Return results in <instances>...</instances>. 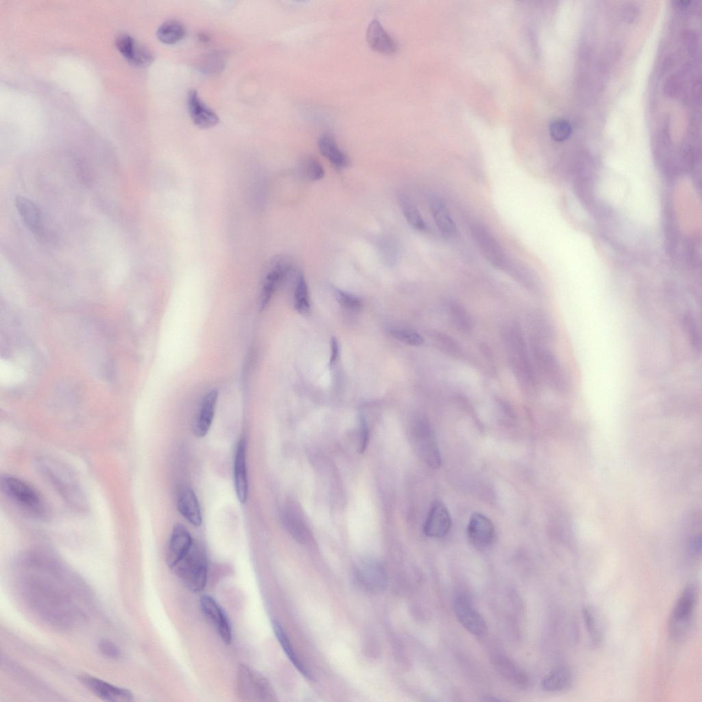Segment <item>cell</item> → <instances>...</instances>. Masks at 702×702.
<instances>
[{"instance_id": "cell-1", "label": "cell", "mask_w": 702, "mask_h": 702, "mask_svg": "<svg viewBox=\"0 0 702 702\" xmlns=\"http://www.w3.org/2000/svg\"><path fill=\"white\" fill-rule=\"evenodd\" d=\"M17 593L40 620L57 629L71 628L85 618L88 590L53 555L40 550L20 555L14 564Z\"/></svg>"}, {"instance_id": "cell-2", "label": "cell", "mask_w": 702, "mask_h": 702, "mask_svg": "<svg viewBox=\"0 0 702 702\" xmlns=\"http://www.w3.org/2000/svg\"><path fill=\"white\" fill-rule=\"evenodd\" d=\"M34 465L38 473L69 507L79 511L87 508L84 492L77 476L69 466L49 457L36 459Z\"/></svg>"}, {"instance_id": "cell-3", "label": "cell", "mask_w": 702, "mask_h": 702, "mask_svg": "<svg viewBox=\"0 0 702 702\" xmlns=\"http://www.w3.org/2000/svg\"><path fill=\"white\" fill-rule=\"evenodd\" d=\"M503 338L516 379L526 391H532L537 385V374L521 328L514 324L507 326Z\"/></svg>"}, {"instance_id": "cell-4", "label": "cell", "mask_w": 702, "mask_h": 702, "mask_svg": "<svg viewBox=\"0 0 702 702\" xmlns=\"http://www.w3.org/2000/svg\"><path fill=\"white\" fill-rule=\"evenodd\" d=\"M1 490L6 498L26 515L38 520L48 518L49 511L41 495L22 479L10 475L3 476Z\"/></svg>"}, {"instance_id": "cell-5", "label": "cell", "mask_w": 702, "mask_h": 702, "mask_svg": "<svg viewBox=\"0 0 702 702\" xmlns=\"http://www.w3.org/2000/svg\"><path fill=\"white\" fill-rule=\"evenodd\" d=\"M184 585L192 592L204 590L208 577V562L204 547L193 543L186 555L171 569Z\"/></svg>"}, {"instance_id": "cell-6", "label": "cell", "mask_w": 702, "mask_h": 702, "mask_svg": "<svg viewBox=\"0 0 702 702\" xmlns=\"http://www.w3.org/2000/svg\"><path fill=\"white\" fill-rule=\"evenodd\" d=\"M410 441L418 457L430 467L440 466L441 456L435 432L425 418L415 419L410 428Z\"/></svg>"}, {"instance_id": "cell-7", "label": "cell", "mask_w": 702, "mask_h": 702, "mask_svg": "<svg viewBox=\"0 0 702 702\" xmlns=\"http://www.w3.org/2000/svg\"><path fill=\"white\" fill-rule=\"evenodd\" d=\"M237 692L239 697L245 701H276V693L268 680L245 664H241L238 668Z\"/></svg>"}, {"instance_id": "cell-8", "label": "cell", "mask_w": 702, "mask_h": 702, "mask_svg": "<svg viewBox=\"0 0 702 702\" xmlns=\"http://www.w3.org/2000/svg\"><path fill=\"white\" fill-rule=\"evenodd\" d=\"M531 352L535 371L553 389L565 393L568 389V382L555 354L536 341L531 344Z\"/></svg>"}, {"instance_id": "cell-9", "label": "cell", "mask_w": 702, "mask_h": 702, "mask_svg": "<svg viewBox=\"0 0 702 702\" xmlns=\"http://www.w3.org/2000/svg\"><path fill=\"white\" fill-rule=\"evenodd\" d=\"M696 601V590L688 584L682 590L671 612L668 633L675 641H681L687 635Z\"/></svg>"}, {"instance_id": "cell-10", "label": "cell", "mask_w": 702, "mask_h": 702, "mask_svg": "<svg viewBox=\"0 0 702 702\" xmlns=\"http://www.w3.org/2000/svg\"><path fill=\"white\" fill-rule=\"evenodd\" d=\"M471 234L484 258L495 268L507 269L508 260L500 243L484 225L474 223Z\"/></svg>"}, {"instance_id": "cell-11", "label": "cell", "mask_w": 702, "mask_h": 702, "mask_svg": "<svg viewBox=\"0 0 702 702\" xmlns=\"http://www.w3.org/2000/svg\"><path fill=\"white\" fill-rule=\"evenodd\" d=\"M453 607L458 621L468 631L479 637L486 634L487 628L484 618L465 594H459L455 596Z\"/></svg>"}, {"instance_id": "cell-12", "label": "cell", "mask_w": 702, "mask_h": 702, "mask_svg": "<svg viewBox=\"0 0 702 702\" xmlns=\"http://www.w3.org/2000/svg\"><path fill=\"white\" fill-rule=\"evenodd\" d=\"M271 263L261 294V310L267 306L279 285L292 271L291 262L287 257L278 256L271 261Z\"/></svg>"}, {"instance_id": "cell-13", "label": "cell", "mask_w": 702, "mask_h": 702, "mask_svg": "<svg viewBox=\"0 0 702 702\" xmlns=\"http://www.w3.org/2000/svg\"><path fill=\"white\" fill-rule=\"evenodd\" d=\"M199 603L204 616L215 628L223 642L230 644L232 642V629L223 609L214 598L208 595L202 596Z\"/></svg>"}, {"instance_id": "cell-14", "label": "cell", "mask_w": 702, "mask_h": 702, "mask_svg": "<svg viewBox=\"0 0 702 702\" xmlns=\"http://www.w3.org/2000/svg\"><path fill=\"white\" fill-rule=\"evenodd\" d=\"M358 583L370 592H380L387 586V576L384 568L377 562L365 561L355 569Z\"/></svg>"}, {"instance_id": "cell-15", "label": "cell", "mask_w": 702, "mask_h": 702, "mask_svg": "<svg viewBox=\"0 0 702 702\" xmlns=\"http://www.w3.org/2000/svg\"><path fill=\"white\" fill-rule=\"evenodd\" d=\"M193 541L185 526L177 524L173 527L166 553V562L171 570L189 551Z\"/></svg>"}, {"instance_id": "cell-16", "label": "cell", "mask_w": 702, "mask_h": 702, "mask_svg": "<svg viewBox=\"0 0 702 702\" xmlns=\"http://www.w3.org/2000/svg\"><path fill=\"white\" fill-rule=\"evenodd\" d=\"M82 683L99 698L106 701H128L133 699L132 693L128 689L109 683L90 675H82Z\"/></svg>"}, {"instance_id": "cell-17", "label": "cell", "mask_w": 702, "mask_h": 702, "mask_svg": "<svg viewBox=\"0 0 702 702\" xmlns=\"http://www.w3.org/2000/svg\"><path fill=\"white\" fill-rule=\"evenodd\" d=\"M281 518L285 528L298 542L306 543L310 538V531L300 508L293 502H287L282 507Z\"/></svg>"}, {"instance_id": "cell-18", "label": "cell", "mask_w": 702, "mask_h": 702, "mask_svg": "<svg viewBox=\"0 0 702 702\" xmlns=\"http://www.w3.org/2000/svg\"><path fill=\"white\" fill-rule=\"evenodd\" d=\"M467 534L473 545L485 548L491 545L494 540V526L487 517L480 513H474L468 522Z\"/></svg>"}, {"instance_id": "cell-19", "label": "cell", "mask_w": 702, "mask_h": 702, "mask_svg": "<svg viewBox=\"0 0 702 702\" xmlns=\"http://www.w3.org/2000/svg\"><path fill=\"white\" fill-rule=\"evenodd\" d=\"M116 46L123 56L136 66H147L154 60L150 50L128 34L119 35L116 40Z\"/></svg>"}, {"instance_id": "cell-20", "label": "cell", "mask_w": 702, "mask_h": 702, "mask_svg": "<svg viewBox=\"0 0 702 702\" xmlns=\"http://www.w3.org/2000/svg\"><path fill=\"white\" fill-rule=\"evenodd\" d=\"M451 527V519L445 505L435 501L428 512L424 525V533L431 537H442L448 534Z\"/></svg>"}, {"instance_id": "cell-21", "label": "cell", "mask_w": 702, "mask_h": 702, "mask_svg": "<svg viewBox=\"0 0 702 702\" xmlns=\"http://www.w3.org/2000/svg\"><path fill=\"white\" fill-rule=\"evenodd\" d=\"M234 485L239 501L241 504L245 503L248 495V481L246 465V441L244 438L239 440L235 450Z\"/></svg>"}, {"instance_id": "cell-22", "label": "cell", "mask_w": 702, "mask_h": 702, "mask_svg": "<svg viewBox=\"0 0 702 702\" xmlns=\"http://www.w3.org/2000/svg\"><path fill=\"white\" fill-rule=\"evenodd\" d=\"M187 106L192 121L200 128H212L219 121L217 114L205 104L195 90L189 91Z\"/></svg>"}, {"instance_id": "cell-23", "label": "cell", "mask_w": 702, "mask_h": 702, "mask_svg": "<svg viewBox=\"0 0 702 702\" xmlns=\"http://www.w3.org/2000/svg\"><path fill=\"white\" fill-rule=\"evenodd\" d=\"M366 40L374 51L387 55L396 53L398 45L395 40L383 27L376 18L372 19L366 29Z\"/></svg>"}, {"instance_id": "cell-24", "label": "cell", "mask_w": 702, "mask_h": 702, "mask_svg": "<svg viewBox=\"0 0 702 702\" xmlns=\"http://www.w3.org/2000/svg\"><path fill=\"white\" fill-rule=\"evenodd\" d=\"M430 210L440 233L446 238L453 237L457 228L450 210L445 202L439 196L433 195L430 199Z\"/></svg>"}, {"instance_id": "cell-25", "label": "cell", "mask_w": 702, "mask_h": 702, "mask_svg": "<svg viewBox=\"0 0 702 702\" xmlns=\"http://www.w3.org/2000/svg\"><path fill=\"white\" fill-rule=\"evenodd\" d=\"M217 396V391L213 389L204 397L193 425V433L195 437H204L209 431L215 415Z\"/></svg>"}, {"instance_id": "cell-26", "label": "cell", "mask_w": 702, "mask_h": 702, "mask_svg": "<svg viewBox=\"0 0 702 702\" xmlns=\"http://www.w3.org/2000/svg\"><path fill=\"white\" fill-rule=\"evenodd\" d=\"M179 513L191 524L199 526L202 523L200 506L194 491L189 487L181 490L178 497Z\"/></svg>"}, {"instance_id": "cell-27", "label": "cell", "mask_w": 702, "mask_h": 702, "mask_svg": "<svg viewBox=\"0 0 702 702\" xmlns=\"http://www.w3.org/2000/svg\"><path fill=\"white\" fill-rule=\"evenodd\" d=\"M18 213L28 230L36 234L42 230V214L40 208L31 199L21 195L15 197Z\"/></svg>"}, {"instance_id": "cell-28", "label": "cell", "mask_w": 702, "mask_h": 702, "mask_svg": "<svg viewBox=\"0 0 702 702\" xmlns=\"http://www.w3.org/2000/svg\"><path fill=\"white\" fill-rule=\"evenodd\" d=\"M317 145L322 156L336 168L344 169L350 165L348 156L339 148L332 134L323 133L318 138Z\"/></svg>"}, {"instance_id": "cell-29", "label": "cell", "mask_w": 702, "mask_h": 702, "mask_svg": "<svg viewBox=\"0 0 702 702\" xmlns=\"http://www.w3.org/2000/svg\"><path fill=\"white\" fill-rule=\"evenodd\" d=\"M492 663L499 674L511 683L516 686H524L527 683L526 674L508 657L496 655L492 657Z\"/></svg>"}, {"instance_id": "cell-30", "label": "cell", "mask_w": 702, "mask_h": 702, "mask_svg": "<svg viewBox=\"0 0 702 702\" xmlns=\"http://www.w3.org/2000/svg\"><path fill=\"white\" fill-rule=\"evenodd\" d=\"M573 681L571 670L566 666H557L546 674L542 681V688L547 692L567 690Z\"/></svg>"}, {"instance_id": "cell-31", "label": "cell", "mask_w": 702, "mask_h": 702, "mask_svg": "<svg viewBox=\"0 0 702 702\" xmlns=\"http://www.w3.org/2000/svg\"><path fill=\"white\" fill-rule=\"evenodd\" d=\"M272 627L276 637L289 659L306 679L311 680L312 677L309 670L296 655L284 628L276 621L273 622Z\"/></svg>"}, {"instance_id": "cell-32", "label": "cell", "mask_w": 702, "mask_h": 702, "mask_svg": "<svg viewBox=\"0 0 702 702\" xmlns=\"http://www.w3.org/2000/svg\"><path fill=\"white\" fill-rule=\"evenodd\" d=\"M398 201L408 223L420 232H427L428 227L415 204L407 195H398Z\"/></svg>"}, {"instance_id": "cell-33", "label": "cell", "mask_w": 702, "mask_h": 702, "mask_svg": "<svg viewBox=\"0 0 702 702\" xmlns=\"http://www.w3.org/2000/svg\"><path fill=\"white\" fill-rule=\"evenodd\" d=\"M157 36L163 43L172 45L184 38L186 29L182 23L175 20H169L160 25L157 30Z\"/></svg>"}, {"instance_id": "cell-34", "label": "cell", "mask_w": 702, "mask_h": 702, "mask_svg": "<svg viewBox=\"0 0 702 702\" xmlns=\"http://www.w3.org/2000/svg\"><path fill=\"white\" fill-rule=\"evenodd\" d=\"M450 319L457 330L468 332L473 328V320L468 310L461 304L453 302L448 306Z\"/></svg>"}, {"instance_id": "cell-35", "label": "cell", "mask_w": 702, "mask_h": 702, "mask_svg": "<svg viewBox=\"0 0 702 702\" xmlns=\"http://www.w3.org/2000/svg\"><path fill=\"white\" fill-rule=\"evenodd\" d=\"M598 614L591 607H585L583 609V617L586 630L592 642L598 644L603 639L602 625Z\"/></svg>"}, {"instance_id": "cell-36", "label": "cell", "mask_w": 702, "mask_h": 702, "mask_svg": "<svg viewBox=\"0 0 702 702\" xmlns=\"http://www.w3.org/2000/svg\"><path fill=\"white\" fill-rule=\"evenodd\" d=\"M294 307L298 313L302 315L307 314L310 311L308 286L302 273L297 277L294 291Z\"/></svg>"}, {"instance_id": "cell-37", "label": "cell", "mask_w": 702, "mask_h": 702, "mask_svg": "<svg viewBox=\"0 0 702 702\" xmlns=\"http://www.w3.org/2000/svg\"><path fill=\"white\" fill-rule=\"evenodd\" d=\"M431 336L436 346L441 351L452 356H459L461 354L459 344L448 334L435 331Z\"/></svg>"}, {"instance_id": "cell-38", "label": "cell", "mask_w": 702, "mask_h": 702, "mask_svg": "<svg viewBox=\"0 0 702 702\" xmlns=\"http://www.w3.org/2000/svg\"><path fill=\"white\" fill-rule=\"evenodd\" d=\"M388 332L393 338L409 346H418L424 342L423 337L413 329L390 327Z\"/></svg>"}, {"instance_id": "cell-39", "label": "cell", "mask_w": 702, "mask_h": 702, "mask_svg": "<svg viewBox=\"0 0 702 702\" xmlns=\"http://www.w3.org/2000/svg\"><path fill=\"white\" fill-rule=\"evenodd\" d=\"M302 169L305 177L309 180L317 181L324 177L322 165L313 156H307L304 159Z\"/></svg>"}, {"instance_id": "cell-40", "label": "cell", "mask_w": 702, "mask_h": 702, "mask_svg": "<svg viewBox=\"0 0 702 702\" xmlns=\"http://www.w3.org/2000/svg\"><path fill=\"white\" fill-rule=\"evenodd\" d=\"M683 320V325L690 344L695 350L699 351L701 349V340L694 317L690 313H688L684 315Z\"/></svg>"}, {"instance_id": "cell-41", "label": "cell", "mask_w": 702, "mask_h": 702, "mask_svg": "<svg viewBox=\"0 0 702 702\" xmlns=\"http://www.w3.org/2000/svg\"><path fill=\"white\" fill-rule=\"evenodd\" d=\"M551 137L556 141H564L570 136L572 128L570 123L564 119L553 121L549 126Z\"/></svg>"}, {"instance_id": "cell-42", "label": "cell", "mask_w": 702, "mask_h": 702, "mask_svg": "<svg viewBox=\"0 0 702 702\" xmlns=\"http://www.w3.org/2000/svg\"><path fill=\"white\" fill-rule=\"evenodd\" d=\"M334 293L338 302L344 308L352 311H359L362 308L361 301L356 295L337 288L334 289Z\"/></svg>"}, {"instance_id": "cell-43", "label": "cell", "mask_w": 702, "mask_h": 702, "mask_svg": "<svg viewBox=\"0 0 702 702\" xmlns=\"http://www.w3.org/2000/svg\"><path fill=\"white\" fill-rule=\"evenodd\" d=\"M99 652L105 657L110 659H117L121 657V651L119 648L112 641L106 638H102L97 642Z\"/></svg>"}, {"instance_id": "cell-44", "label": "cell", "mask_w": 702, "mask_h": 702, "mask_svg": "<svg viewBox=\"0 0 702 702\" xmlns=\"http://www.w3.org/2000/svg\"><path fill=\"white\" fill-rule=\"evenodd\" d=\"M359 425V452H363L368 443L370 431L364 417H360Z\"/></svg>"}, {"instance_id": "cell-45", "label": "cell", "mask_w": 702, "mask_h": 702, "mask_svg": "<svg viewBox=\"0 0 702 702\" xmlns=\"http://www.w3.org/2000/svg\"><path fill=\"white\" fill-rule=\"evenodd\" d=\"M330 366L332 367L333 364L337 361L339 353V342L336 337H333L330 341Z\"/></svg>"}, {"instance_id": "cell-46", "label": "cell", "mask_w": 702, "mask_h": 702, "mask_svg": "<svg viewBox=\"0 0 702 702\" xmlns=\"http://www.w3.org/2000/svg\"><path fill=\"white\" fill-rule=\"evenodd\" d=\"M636 9L633 7H628L625 10V16L629 21L633 20L636 16Z\"/></svg>"}]
</instances>
